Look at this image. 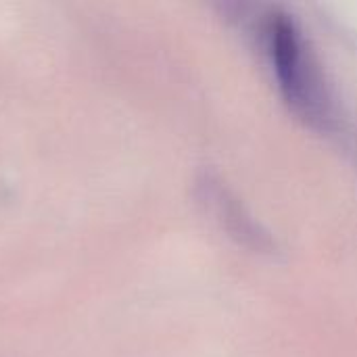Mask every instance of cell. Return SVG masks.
Returning <instances> with one entry per match:
<instances>
[{"mask_svg": "<svg viewBox=\"0 0 357 357\" xmlns=\"http://www.w3.org/2000/svg\"><path fill=\"white\" fill-rule=\"evenodd\" d=\"M272 63L284 98L301 113L314 115L318 111L316 90L310 73L305 71V61L301 52L299 31L289 15H276L268 29Z\"/></svg>", "mask_w": 357, "mask_h": 357, "instance_id": "1", "label": "cell"}, {"mask_svg": "<svg viewBox=\"0 0 357 357\" xmlns=\"http://www.w3.org/2000/svg\"><path fill=\"white\" fill-rule=\"evenodd\" d=\"M203 186H205V199L215 205V211L222 215V222L230 230V234L243 238L245 243L253 241L257 247H261L264 234L255 228V224L249 220V215L243 213V207L236 203V199H232L230 192L226 188H222L218 182L207 180V184H203Z\"/></svg>", "mask_w": 357, "mask_h": 357, "instance_id": "2", "label": "cell"}]
</instances>
